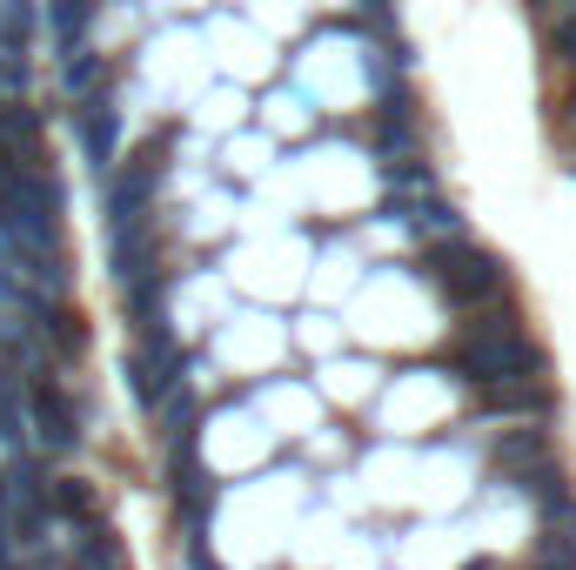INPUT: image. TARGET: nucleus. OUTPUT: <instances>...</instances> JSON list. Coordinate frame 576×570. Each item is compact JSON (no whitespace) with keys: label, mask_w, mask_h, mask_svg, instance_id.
<instances>
[{"label":"nucleus","mask_w":576,"mask_h":570,"mask_svg":"<svg viewBox=\"0 0 576 570\" xmlns=\"http://www.w3.org/2000/svg\"><path fill=\"white\" fill-rule=\"evenodd\" d=\"M128 376H134V396L148 402V410H161V402L182 389V349H175V336L161 330V322H148V330H141Z\"/></svg>","instance_id":"nucleus-3"},{"label":"nucleus","mask_w":576,"mask_h":570,"mask_svg":"<svg viewBox=\"0 0 576 570\" xmlns=\"http://www.w3.org/2000/svg\"><path fill=\"white\" fill-rule=\"evenodd\" d=\"M47 8H54V34H61V47L74 54V47H80V34H88L95 0H47Z\"/></svg>","instance_id":"nucleus-9"},{"label":"nucleus","mask_w":576,"mask_h":570,"mask_svg":"<svg viewBox=\"0 0 576 570\" xmlns=\"http://www.w3.org/2000/svg\"><path fill=\"white\" fill-rule=\"evenodd\" d=\"M456 369H463L476 389H510V383H530L536 349H530V336L517 330V315H489V322H476V330H463Z\"/></svg>","instance_id":"nucleus-1"},{"label":"nucleus","mask_w":576,"mask_h":570,"mask_svg":"<svg viewBox=\"0 0 576 570\" xmlns=\"http://www.w3.org/2000/svg\"><path fill=\"white\" fill-rule=\"evenodd\" d=\"M28 423H34L41 450H54V456H67V450L80 443V417H74L67 389H61L47 369H34V376H28Z\"/></svg>","instance_id":"nucleus-4"},{"label":"nucleus","mask_w":576,"mask_h":570,"mask_svg":"<svg viewBox=\"0 0 576 570\" xmlns=\"http://www.w3.org/2000/svg\"><path fill=\"white\" fill-rule=\"evenodd\" d=\"M0 54L28 61V0H0Z\"/></svg>","instance_id":"nucleus-8"},{"label":"nucleus","mask_w":576,"mask_h":570,"mask_svg":"<svg viewBox=\"0 0 576 570\" xmlns=\"http://www.w3.org/2000/svg\"><path fill=\"white\" fill-rule=\"evenodd\" d=\"M47 510H61V517H74V524H95V491L80 476H61L54 491H47Z\"/></svg>","instance_id":"nucleus-7"},{"label":"nucleus","mask_w":576,"mask_h":570,"mask_svg":"<svg viewBox=\"0 0 576 570\" xmlns=\"http://www.w3.org/2000/svg\"><path fill=\"white\" fill-rule=\"evenodd\" d=\"M423 276L449 295V302H489L503 289V269H497V256H482L476 241H463V235H449V241H436V249L423 256Z\"/></svg>","instance_id":"nucleus-2"},{"label":"nucleus","mask_w":576,"mask_h":570,"mask_svg":"<svg viewBox=\"0 0 576 570\" xmlns=\"http://www.w3.org/2000/svg\"><path fill=\"white\" fill-rule=\"evenodd\" d=\"M74 570H88V563H74Z\"/></svg>","instance_id":"nucleus-11"},{"label":"nucleus","mask_w":576,"mask_h":570,"mask_svg":"<svg viewBox=\"0 0 576 570\" xmlns=\"http://www.w3.org/2000/svg\"><path fill=\"white\" fill-rule=\"evenodd\" d=\"M0 154L8 161H41V115L28 101H0Z\"/></svg>","instance_id":"nucleus-6"},{"label":"nucleus","mask_w":576,"mask_h":570,"mask_svg":"<svg viewBox=\"0 0 576 570\" xmlns=\"http://www.w3.org/2000/svg\"><path fill=\"white\" fill-rule=\"evenodd\" d=\"M80 148H88L95 169H115V148H121V115L108 95H88L80 101Z\"/></svg>","instance_id":"nucleus-5"},{"label":"nucleus","mask_w":576,"mask_h":570,"mask_svg":"<svg viewBox=\"0 0 576 570\" xmlns=\"http://www.w3.org/2000/svg\"><path fill=\"white\" fill-rule=\"evenodd\" d=\"M569 108H576V101H569Z\"/></svg>","instance_id":"nucleus-12"},{"label":"nucleus","mask_w":576,"mask_h":570,"mask_svg":"<svg viewBox=\"0 0 576 570\" xmlns=\"http://www.w3.org/2000/svg\"><path fill=\"white\" fill-rule=\"evenodd\" d=\"M101 74H108V67H101V54L74 47V54H67V95H95V88H101Z\"/></svg>","instance_id":"nucleus-10"}]
</instances>
